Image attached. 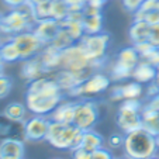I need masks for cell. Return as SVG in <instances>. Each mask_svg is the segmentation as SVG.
<instances>
[{
    "label": "cell",
    "instance_id": "9",
    "mask_svg": "<svg viewBox=\"0 0 159 159\" xmlns=\"http://www.w3.org/2000/svg\"><path fill=\"white\" fill-rule=\"evenodd\" d=\"M111 82L113 80L110 79V76L96 70L83 83L79 84L69 94V97H73V99H93V97L103 94L104 92L110 90Z\"/></svg>",
    "mask_w": 159,
    "mask_h": 159
},
{
    "label": "cell",
    "instance_id": "31",
    "mask_svg": "<svg viewBox=\"0 0 159 159\" xmlns=\"http://www.w3.org/2000/svg\"><path fill=\"white\" fill-rule=\"evenodd\" d=\"M124 135L125 134H121V132H113V134H110V137L107 139L108 149H120V148H123Z\"/></svg>",
    "mask_w": 159,
    "mask_h": 159
},
{
    "label": "cell",
    "instance_id": "48",
    "mask_svg": "<svg viewBox=\"0 0 159 159\" xmlns=\"http://www.w3.org/2000/svg\"><path fill=\"white\" fill-rule=\"evenodd\" d=\"M149 159H159V153H156V155L155 156H151V158Z\"/></svg>",
    "mask_w": 159,
    "mask_h": 159
},
{
    "label": "cell",
    "instance_id": "12",
    "mask_svg": "<svg viewBox=\"0 0 159 159\" xmlns=\"http://www.w3.org/2000/svg\"><path fill=\"white\" fill-rule=\"evenodd\" d=\"M144 96V84L135 80L121 82L110 87V100L111 102H123V100L141 99Z\"/></svg>",
    "mask_w": 159,
    "mask_h": 159
},
{
    "label": "cell",
    "instance_id": "20",
    "mask_svg": "<svg viewBox=\"0 0 159 159\" xmlns=\"http://www.w3.org/2000/svg\"><path fill=\"white\" fill-rule=\"evenodd\" d=\"M142 127L151 131L152 134H159V108H155L149 103H145L141 110Z\"/></svg>",
    "mask_w": 159,
    "mask_h": 159
},
{
    "label": "cell",
    "instance_id": "30",
    "mask_svg": "<svg viewBox=\"0 0 159 159\" xmlns=\"http://www.w3.org/2000/svg\"><path fill=\"white\" fill-rule=\"evenodd\" d=\"M134 20H145L151 25L159 24V9L151 10V11H147V13H135Z\"/></svg>",
    "mask_w": 159,
    "mask_h": 159
},
{
    "label": "cell",
    "instance_id": "26",
    "mask_svg": "<svg viewBox=\"0 0 159 159\" xmlns=\"http://www.w3.org/2000/svg\"><path fill=\"white\" fill-rule=\"evenodd\" d=\"M103 13L100 14H89L84 16L83 14V28H84V34H99L103 33Z\"/></svg>",
    "mask_w": 159,
    "mask_h": 159
},
{
    "label": "cell",
    "instance_id": "50",
    "mask_svg": "<svg viewBox=\"0 0 159 159\" xmlns=\"http://www.w3.org/2000/svg\"><path fill=\"white\" fill-rule=\"evenodd\" d=\"M114 159H129V158H127V156H125V155H124V156H123V158H114Z\"/></svg>",
    "mask_w": 159,
    "mask_h": 159
},
{
    "label": "cell",
    "instance_id": "44",
    "mask_svg": "<svg viewBox=\"0 0 159 159\" xmlns=\"http://www.w3.org/2000/svg\"><path fill=\"white\" fill-rule=\"evenodd\" d=\"M0 159H23V158L14 155H0Z\"/></svg>",
    "mask_w": 159,
    "mask_h": 159
},
{
    "label": "cell",
    "instance_id": "24",
    "mask_svg": "<svg viewBox=\"0 0 159 159\" xmlns=\"http://www.w3.org/2000/svg\"><path fill=\"white\" fill-rule=\"evenodd\" d=\"M0 58L3 59L4 63H14L21 61L20 52H18L16 44L10 38L2 41V44H0Z\"/></svg>",
    "mask_w": 159,
    "mask_h": 159
},
{
    "label": "cell",
    "instance_id": "15",
    "mask_svg": "<svg viewBox=\"0 0 159 159\" xmlns=\"http://www.w3.org/2000/svg\"><path fill=\"white\" fill-rule=\"evenodd\" d=\"M21 69H20V76L24 79L25 82H31V80H35L38 78H42V76L48 75L47 73V69L45 66L42 65L41 62V58L39 55H35L33 58H28L25 61H21Z\"/></svg>",
    "mask_w": 159,
    "mask_h": 159
},
{
    "label": "cell",
    "instance_id": "39",
    "mask_svg": "<svg viewBox=\"0 0 159 159\" xmlns=\"http://www.w3.org/2000/svg\"><path fill=\"white\" fill-rule=\"evenodd\" d=\"M134 47L137 48V51H138V54L141 55V58L144 57L145 54H148V52H149L152 48H155V47H152V45H151L148 41H145V42H139V44L134 45Z\"/></svg>",
    "mask_w": 159,
    "mask_h": 159
},
{
    "label": "cell",
    "instance_id": "25",
    "mask_svg": "<svg viewBox=\"0 0 159 159\" xmlns=\"http://www.w3.org/2000/svg\"><path fill=\"white\" fill-rule=\"evenodd\" d=\"M0 155H14L24 158V144L20 139L6 138L0 142Z\"/></svg>",
    "mask_w": 159,
    "mask_h": 159
},
{
    "label": "cell",
    "instance_id": "35",
    "mask_svg": "<svg viewBox=\"0 0 159 159\" xmlns=\"http://www.w3.org/2000/svg\"><path fill=\"white\" fill-rule=\"evenodd\" d=\"M121 2H123L124 9H125L127 11H129V13L134 14L135 11H138L139 10V7H141V4H142L144 0H121Z\"/></svg>",
    "mask_w": 159,
    "mask_h": 159
},
{
    "label": "cell",
    "instance_id": "7",
    "mask_svg": "<svg viewBox=\"0 0 159 159\" xmlns=\"http://www.w3.org/2000/svg\"><path fill=\"white\" fill-rule=\"evenodd\" d=\"M61 69H66L70 72H96L92 61L86 55L80 42H75L73 45L61 51Z\"/></svg>",
    "mask_w": 159,
    "mask_h": 159
},
{
    "label": "cell",
    "instance_id": "1",
    "mask_svg": "<svg viewBox=\"0 0 159 159\" xmlns=\"http://www.w3.org/2000/svg\"><path fill=\"white\" fill-rule=\"evenodd\" d=\"M63 92L52 75H45L28 82L25 92V106L31 114L48 117L63 100Z\"/></svg>",
    "mask_w": 159,
    "mask_h": 159
},
{
    "label": "cell",
    "instance_id": "36",
    "mask_svg": "<svg viewBox=\"0 0 159 159\" xmlns=\"http://www.w3.org/2000/svg\"><path fill=\"white\" fill-rule=\"evenodd\" d=\"M159 9V3L158 0H144L141 4V7H139L138 11L135 13H147V11H151V10H156ZM134 13V14H135Z\"/></svg>",
    "mask_w": 159,
    "mask_h": 159
},
{
    "label": "cell",
    "instance_id": "34",
    "mask_svg": "<svg viewBox=\"0 0 159 159\" xmlns=\"http://www.w3.org/2000/svg\"><path fill=\"white\" fill-rule=\"evenodd\" d=\"M141 59L147 61V62H149L151 65H153V66H158L159 65V48H152L148 54H145Z\"/></svg>",
    "mask_w": 159,
    "mask_h": 159
},
{
    "label": "cell",
    "instance_id": "51",
    "mask_svg": "<svg viewBox=\"0 0 159 159\" xmlns=\"http://www.w3.org/2000/svg\"><path fill=\"white\" fill-rule=\"evenodd\" d=\"M0 44H2V37H0Z\"/></svg>",
    "mask_w": 159,
    "mask_h": 159
},
{
    "label": "cell",
    "instance_id": "10",
    "mask_svg": "<svg viewBox=\"0 0 159 159\" xmlns=\"http://www.w3.org/2000/svg\"><path fill=\"white\" fill-rule=\"evenodd\" d=\"M13 42L16 44L18 52H20L21 61H25L28 58H33L35 55H39V52L44 49L45 44L33 33V31H25V33H20L17 35H13Z\"/></svg>",
    "mask_w": 159,
    "mask_h": 159
},
{
    "label": "cell",
    "instance_id": "11",
    "mask_svg": "<svg viewBox=\"0 0 159 159\" xmlns=\"http://www.w3.org/2000/svg\"><path fill=\"white\" fill-rule=\"evenodd\" d=\"M51 120L47 116H37L33 114L24 121V131H25V139L33 142L45 141L47 134L49 129Z\"/></svg>",
    "mask_w": 159,
    "mask_h": 159
},
{
    "label": "cell",
    "instance_id": "37",
    "mask_svg": "<svg viewBox=\"0 0 159 159\" xmlns=\"http://www.w3.org/2000/svg\"><path fill=\"white\" fill-rule=\"evenodd\" d=\"M70 152H72V159H93V152H89L83 148H76Z\"/></svg>",
    "mask_w": 159,
    "mask_h": 159
},
{
    "label": "cell",
    "instance_id": "22",
    "mask_svg": "<svg viewBox=\"0 0 159 159\" xmlns=\"http://www.w3.org/2000/svg\"><path fill=\"white\" fill-rule=\"evenodd\" d=\"M103 147H106L104 139H103V137L99 134V132L94 131V128L83 131V134H82L80 148L89 151V152H94V151L100 149V148H103Z\"/></svg>",
    "mask_w": 159,
    "mask_h": 159
},
{
    "label": "cell",
    "instance_id": "18",
    "mask_svg": "<svg viewBox=\"0 0 159 159\" xmlns=\"http://www.w3.org/2000/svg\"><path fill=\"white\" fill-rule=\"evenodd\" d=\"M73 114H75V102L72 100H62L55 107V110L48 116L49 120L55 123H73Z\"/></svg>",
    "mask_w": 159,
    "mask_h": 159
},
{
    "label": "cell",
    "instance_id": "45",
    "mask_svg": "<svg viewBox=\"0 0 159 159\" xmlns=\"http://www.w3.org/2000/svg\"><path fill=\"white\" fill-rule=\"evenodd\" d=\"M153 83L159 87V65L156 66V78H155V80H153Z\"/></svg>",
    "mask_w": 159,
    "mask_h": 159
},
{
    "label": "cell",
    "instance_id": "17",
    "mask_svg": "<svg viewBox=\"0 0 159 159\" xmlns=\"http://www.w3.org/2000/svg\"><path fill=\"white\" fill-rule=\"evenodd\" d=\"M39 58L48 75H54L61 69V51L55 48L54 45H45L44 49L39 52Z\"/></svg>",
    "mask_w": 159,
    "mask_h": 159
},
{
    "label": "cell",
    "instance_id": "46",
    "mask_svg": "<svg viewBox=\"0 0 159 159\" xmlns=\"http://www.w3.org/2000/svg\"><path fill=\"white\" fill-rule=\"evenodd\" d=\"M41 2H45V0H28V3H31L34 6V4H38V3H41Z\"/></svg>",
    "mask_w": 159,
    "mask_h": 159
},
{
    "label": "cell",
    "instance_id": "8",
    "mask_svg": "<svg viewBox=\"0 0 159 159\" xmlns=\"http://www.w3.org/2000/svg\"><path fill=\"white\" fill-rule=\"evenodd\" d=\"M100 118L99 103L92 99H79L75 102V114H73V125L82 131L93 129Z\"/></svg>",
    "mask_w": 159,
    "mask_h": 159
},
{
    "label": "cell",
    "instance_id": "43",
    "mask_svg": "<svg viewBox=\"0 0 159 159\" xmlns=\"http://www.w3.org/2000/svg\"><path fill=\"white\" fill-rule=\"evenodd\" d=\"M87 2H89V3H92V4H96V6H99V7H103L108 2V0H87Z\"/></svg>",
    "mask_w": 159,
    "mask_h": 159
},
{
    "label": "cell",
    "instance_id": "28",
    "mask_svg": "<svg viewBox=\"0 0 159 159\" xmlns=\"http://www.w3.org/2000/svg\"><path fill=\"white\" fill-rule=\"evenodd\" d=\"M75 42L76 41L69 35V33L61 27L59 33L57 34V37L54 38V41L51 42V45H54L57 49L62 51V49H65V48H68V47H70V45H73Z\"/></svg>",
    "mask_w": 159,
    "mask_h": 159
},
{
    "label": "cell",
    "instance_id": "47",
    "mask_svg": "<svg viewBox=\"0 0 159 159\" xmlns=\"http://www.w3.org/2000/svg\"><path fill=\"white\" fill-rule=\"evenodd\" d=\"M156 144H158V153H159V134L156 135Z\"/></svg>",
    "mask_w": 159,
    "mask_h": 159
},
{
    "label": "cell",
    "instance_id": "38",
    "mask_svg": "<svg viewBox=\"0 0 159 159\" xmlns=\"http://www.w3.org/2000/svg\"><path fill=\"white\" fill-rule=\"evenodd\" d=\"M93 159H114V156H113V153L108 148L103 147L93 152Z\"/></svg>",
    "mask_w": 159,
    "mask_h": 159
},
{
    "label": "cell",
    "instance_id": "3",
    "mask_svg": "<svg viewBox=\"0 0 159 159\" xmlns=\"http://www.w3.org/2000/svg\"><path fill=\"white\" fill-rule=\"evenodd\" d=\"M37 18L34 16V6L31 3H24L17 9H10L6 14H3V21L0 27V37L11 38L20 33L31 31Z\"/></svg>",
    "mask_w": 159,
    "mask_h": 159
},
{
    "label": "cell",
    "instance_id": "52",
    "mask_svg": "<svg viewBox=\"0 0 159 159\" xmlns=\"http://www.w3.org/2000/svg\"><path fill=\"white\" fill-rule=\"evenodd\" d=\"M158 3H159V0H158Z\"/></svg>",
    "mask_w": 159,
    "mask_h": 159
},
{
    "label": "cell",
    "instance_id": "6",
    "mask_svg": "<svg viewBox=\"0 0 159 159\" xmlns=\"http://www.w3.org/2000/svg\"><path fill=\"white\" fill-rule=\"evenodd\" d=\"M142 107H144V103H141L139 99L123 100L120 103L117 114H116V123L123 134H128L142 127Z\"/></svg>",
    "mask_w": 159,
    "mask_h": 159
},
{
    "label": "cell",
    "instance_id": "19",
    "mask_svg": "<svg viewBox=\"0 0 159 159\" xmlns=\"http://www.w3.org/2000/svg\"><path fill=\"white\" fill-rule=\"evenodd\" d=\"M156 78V66L151 65L149 62L141 59L138 62V65L134 68L132 70L131 79L135 82H138L141 84H149L155 80Z\"/></svg>",
    "mask_w": 159,
    "mask_h": 159
},
{
    "label": "cell",
    "instance_id": "32",
    "mask_svg": "<svg viewBox=\"0 0 159 159\" xmlns=\"http://www.w3.org/2000/svg\"><path fill=\"white\" fill-rule=\"evenodd\" d=\"M11 87H13V82L9 76L3 75L0 76V100L7 97L11 92Z\"/></svg>",
    "mask_w": 159,
    "mask_h": 159
},
{
    "label": "cell",
    "instance_id": "5",
    "mask_svg": "<svg viewBox=\"0 0 159 159\" xmlns=\"http://www.w3.org/2000/svg\"><path fill=\"white\" fill-rule=\"evenodd\" d=\"M80 45L83 47L86 55L89 59L92 61L94 69H100L104 65L106 59H107V52L108 47L111 42V37L108 33H99V34H84L83 38L80 39Z\"/></svg>",
    "mask_w": 159,
    "mask_h": 159
},
{
    "label": "cell",
    "instance_id": "27",
    "mask_svg": "<svg viewBox=\"0 0 159 159\" xmlns=\"http://www.w3.org/2000/svg\"><path fill=\"white\" fill-rule=\"evenodd\" d=\"M69 6L65 0H52V14L51 17L57 21H63L69 14Z\"/></svg>",
    "mask_w": 159,
    "mask_h": 159
},
{
    "label": "cell",
    "instance_id": "13",
    "mask_svg": "<svg viewBox=\"0 0 159 159\" xmlns=\"http://www.w3.org/2000/svg\"><path fill=\"white\" fill-rule=\"evenodd\" d=\"M90 75H92V73H89V72L79 73V72H70V70H66V69H59L52 76L55 78L57 83L59 84L63 94H65V96H69L73 90H75L79 84L83 83Z\"/></svg>",
    "mask_w": 159,
    "mask_h": 159
},
{
    "label": "cell",
    "instance_id": "14",
    "mask_svg": "<svg viewBox=\"0 0 159 159\" xmlns=\"http://www.w3.org/2000/svg\"><path fill=\"white\" fill-rule=\"evenodd\" d=\"M61 30V23L57 21L55 18H44V20H38L33 27V33L44 42L45 45L51 44L57 34Z\"/></svg>",
    "mask_w": 159,
    "mask_h": 159
},
{
    "label": "cell",
    "instance_id": "23",
    "mask_svg": "<svg viewBox=\"0 0 159 159\" xmlns=\"http://www.w3.org/2000/svg\"><path fill=\"white\" fill-rule=\"evenodd\" d=\"M27 113H30L25 106V103H18V102H13L4 107L3 110V116L6 118H9L10 121H25L27 120Z\"/></svg>",
    "mask_w": 159,
    "mask_h": 159
},
{
    "label": "cell",
    "instance_id": "4",
    "mask_svg": "<svg viewBox=\"0 0 159 159\" xmlns=\"http://www.w3.org/2000/svg\"><path fill=\"white\" fill-rule=\"evenodd\" d=\"M82 134H83V131L79 129L76 125H73L72 123L65 124L51 121L45 141L55 149L73 151L76 148H80Z\"/></svg>",
    "mask_w": 159,
    "mask_h": 159
},
{
    "label": "cell",
    "instance_id": "2",
    "mask_svg": "<svg viewBox=\"0 0 159 159\" xmlns=\"http://www.w3.org/2000/svg\"><path fill=\"white\" fill-rule=\"evenodd\" d=\"M124 155L129 159H149L158 153L156 135L141 127L124 135Z\"/></svg>",
    "mask_w": 159,
    "mask_h": 159
},
{
    "label": "cell",
    "instance_id": "16",
    "mask_svg": "<svg viewBox=\"0 0 159 159\" xmlns=\"http://www.w3.org/2000/svg\"><path fill=\"white\" fill-rule=\"evenodd\" d=\"M139 61H141V55L138 54V51H137L134 45H131V47H124L117 52L114 65L120 66L125 70H129L132 73L134 68L138 65Z\"/></svg>",
    "mask_w": 159,
    "mask_h": 159
},
{
    "label": "cell",
    "instance_id": "40",
    "mask_svg": "<svg viewBox=\"0 0 159 159\" xmlns=\"http://www.w3.org/2000/svg\"><path fill=\"white\" fill-rule=\"evenodd\" d=\"M2 2L10 9H17V7L23 6L24 3H27L28 0H2Z\"/></svg>",
    "mask_w": 159,
    "mask_h": 159
},
{
    "label": "cell",
    "instance_id": "21",
    "mask_svg": "<svg viewBox=\"0 0 159 159\" xmlns=\"http://www.w3.org/2000/svg\"><path fill=\"white\" fill-rule=\"evenodd\" d=\"M149 31H151V24H148L145 20H134L128 30V35H129L131 44L137 45V44H139V42L148 41Z\"/></svg>",
    "mask_w": 159,
    "mask_h": 159
},
{
    "label": "cell",
    "instance_id": "33",
    "mask_svg": "<svg viewBox=\"0 0 159 159\" xmlns=\"http://www.w3.org/2000/svg\"><path fill=\"white\" fill-rule=\"evenodd\" d=\"M148 42L152 47L159 48V24H153L151 25V31H149V37H148Z\"/></svg>",
    "mask_w": 159,
    "mask_h": 159
},
{
    "label": "cell",
    "instance_id": "41",
    "mask_svg": "<svg viewBox=\"0 0 159 159\" xmlns=\"http://www.w3.org/2000/svg\"><path fill=\"white\" fill-rule=\"evenodd\" d=\"M69 9H83V6L87 3V0H65Z\"/></svg>",
    "mask_w": 159,
    "mask_h": 159
},
{
    "label": "cell",
    "instance_id": "49",
    "mask_svg": "<svg viewBox=\"0 0 159 159\" xmlns=\"http://www.w3.org/2000/svg\"><path fill=\"white\" fill-rule=\"evenodd\" d=\"M2 21H3V14L0 13V27H2Z\"/></svg>",
    "mask_w": 159,
    "mask_h": 159
},
{
    "label": "cell",
    "instance_id": "29",
    "mask_svg": "<svg viewBox=\"0 0 159 159\" xmlns=\"http://www.w3.org/2000/svg\"><path fill=\"white\" fill-rule=\"evenodd\" d=\"M52 0H45L38 4H34V16L37 21L44 20V18H52Z\"/></svg>",
    "mask_w": 159,
    "mask_h": 159
},
{
    "label": "cell",
    "instance_id": "42",
    "mask_svg": "<svg viewBox=\"0 0 159 159\" xmlns=\"http://www.w3.org/2000/svg\"><path fill=\"white\" fill-rule=\"evenodd\" d=\"M147 103H149V104L153 106L155 108H159V92H158V94H156V96H153V97H151V99H148Z\"/></svg>",
    "mask_w": 159,
    "mask_h": 159
}]
</instances>
